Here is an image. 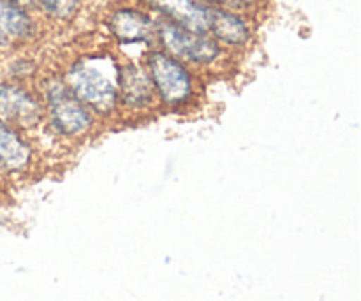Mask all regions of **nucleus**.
<instances>
[{"label":"nucleus","instance_id":"nucleus-4","mask_svg":"<svg viewBox=\"0 0 361 301\" xmlns=\"http://www.w3.org/2000/svg\"><path fill=\"white\" fill-rule=\"evenodd\" d=\"M152 87L159 101L166 106H182L192 97L194 78L190 70L178 59L164 49H152L145 62Z\"/></svg>","mask_w":361,"mask_h":301},{"label":"nucleus","instance_id":"nucleus-12","mask_svg":"<svg viewBox=\"0 0 361 301\" xmlns=\"http://www.w3.org/2000/svg\"><path fill=\"white\" fill-rule=\"evenodd\" d=\"M30 6L37 7L44 16L56 21H67L80 11L81 0H30Z\"/></svg>","mask_w":361,"mask_h":301},{"label":"nucleus","instance_id":"nucleus-10","mask_svg":"<svg viewBox=\"0 0 361 301\" xmlns=\"http://www.w3.org/2000/svg\"><path fill=\"white\" fill-rule=\"evenodd\" d=\"M35 20L27 7L0 0V48L28 42L35 35Z\"/></svg>","mask_w":361,"mask_h":301},{"label":"nucleus","instance_id":"nucleus-14","mask_svg":"<svg viewBox=\"0 0 361 301\" xmlns=\"http://www.w3.org/2000/svg\"><path fill=\"white\" fill-rule=\"evenodd\" d=\"M9 2L18 4V6H23V7H28V6H30V0H9Z\"/></svg>","mask_w":361,"mask_h":301},{"label":"nucleus","instance_id":"nucleus-13","mask_svg":"<svg viewBox=\"0 0 361 301\" xmlns=\"http://www.w3.org/2000/svg\"><path fill=\"white\" fill-rule=\"evenodd\" d=\"M200 2L210 4V6H222V4H224L226 0H200Z\"/></svg>","mask_w":361,"mask_h":301},{"label":"nucleus","instance_id":"nucleus-3","mask_svg":"<svg viewBox=\"0 0 361 301\" xmlns=\"http://www.w3.org/2000/svg\"><path fill=\"white\" fill-rule=\"evenodd\" d=\"M155 41L161 49L192 66H212L224 53V48L208 34H197L168 20H155Z\"/></svg>","mask_w":361,"mask_h":301},{"label":"nucleus","instance_id":"nucleus-7","mask_svg":"<svg viewBox=\"0 0 361 301\" xmlns=\"http://www.w3.org/2000/svg\"><path fill=\"white\" fill-rule=\"evenodd\" d=\"M108 30L120 44H143L155 41V20L147 11L120 7L108 20Z\"/></svg>","mask_w":361,"mask_h":301},{"label":"nucleus","instance_id":"nucleus-9","mask_svg":"<svg viewBox=\"0 0 361 301\" xmlns=\"http://www.w3.org/2000/svg\"><path fill=\"white\" fill-rule=\"evenodd\" d=\"M32 159L34 152L23 134L13 123L0 118V171L21 173L30 168Z\"/></svg>","mask_w":361,"mask_h":301},{"label":"nucleus","instance_id":"nucleus-5","mask_svg":"<svg viewBox=\"0 0 361 301\" xmlns=\"http://www.w3.org/2000/svg\"><path fill=\"white\" fill-rule=\"evenodd\" d=\"M44 104L23 85L14 81H0V118L14 127H32L39 123Z\"/></svg>","mask_w":361,"mask_h":301},{"label":"nucleus","instance_id":"nucleus-8","mask_svg":"<svg viewBox=\"0 0 361 301\" xmlns=\"http://www.w3.org/2000/svg\"><path fill=\"white\" fill-rule=\"evenodd\" d=\"M155 99L147 69L137 63H123L118 69V102L130 109H145Z\"/></svg>","mask_w":361,"mask_h":301},{"label":"nucleus","instance_id":"nucleus-11","mask_svg":"<svg viewBox=\"0 0 361 301\" xmlns=\"http://www.w3.org/2000/svg\"><path fill=\"white\" fill-rule=\"evenodd\" d=\"M208 35H212L221 46L240 48L250 41L252 30H250L249 21L240 13L221 6H214Z\"/></svg>","mask_w":361,"mask_h":301},{"label":"nucleus","instance_id":"nucleus-1","mask_svg":"<svg viewBox=\"0 0 361 301\" xmlns=\"http://www.w3.org/2000/svg\"><path fill=\"white\" fill-rule=\"evenodd\" d=\"M118 69L106 55L81 56L67 67L63 81L92 113L104 115L118 104Z\"/></svg>","mask_w":361,"mask_h":301},{"label":"nucleus","instance_id":"nucleus-6","mask_svg":"<svg viewBox=\"0 0 361 301\" xmlns=\"http://www.w3.org/2000/svg\"><path fill=\"white\" fill-rule=\"evenodd\" d=\"M147 7L159 18L168 20L178 27L187 28L197 34H208L212 23L210 4L200 2V0H145Z\"/></svg>","mask_w":361,"mask_h":301},{"label":"nucleus","instance_id":"nucleus-2","mask_svg":"<svg viewBox=\"0 0 361 301\" xmlns=\"http://www.w3.org/2000/svg\"><path fill=\"white\" fill-rule=\"evenodd\" d=\"M44 108L55 133L66 137H80L94 127V113L71 92L66 81L49 78L42 87Z\"/></svg>","mask_w":361,"mask_h":301}]
</instances>
